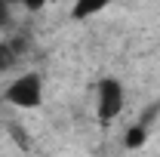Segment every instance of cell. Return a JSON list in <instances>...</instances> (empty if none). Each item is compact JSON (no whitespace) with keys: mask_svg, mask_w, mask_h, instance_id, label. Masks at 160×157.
I'll return each mask as SVG.
<instances>
[{"mask_svg":"<svg viewBox=\"0 0 160 157\" xmlns=\"http://www.w3.org/2000/svg\"><path fill=\"white\" fill-rule=\"evenodd\" d=\"M145 142H148V126H145V123H132V126L123 133V145H126V148H132V151L142 148Z\"/></svg>","mask_w":160,"mask_h":157,"instance_id":"obj_4","label":"cell"},{"mask_svg":"<svg viewBox=\"0 0 160 157\" xmlns=\"http://www.w3.org/2000/svg\"><path fill=\"white\" fill-rule=\"evenodd\" d=\"M6 25H12V6L6 0H0V28H6Z\"/></svg>","mask_w":160,"mask_h":157,"instance_id":"obj_6","label":"cell"},{"mask_svg":"<svg viewBox=\"0 0 160 157\" xmlns=\"http://www.w3.org/2000/svg\"><path fill=\"white\" fill-rule=\"evenodd\" d=\"M102 9H105V3H77V6L71 9V16H74V19H89V16H96Z\"/></svg>","mask_w":160,"mask_h":157,"instance_id":"obj_5","label":"cell"},{"mask_svg":"<svg viewBox=\"0 0 160 157\" xmlns=\"http://www.w3.org/2000/svg\"><path fill=\"white\" fill-rule=\"evenodd\" d=\"M126 108V89L117 77H102L96 83V117L99 123L117 120Z\"/></svg>","mask_w":160,"mask_h":157,"instance_id":"obj_2","label":"cell"},{"mask_svg":"<svg viewBox=\"0 0 160 157\" xmlns=\"http://www.w3.org/2000/svg\"><path fill=\"white\" fill-rule=\"evenodd\" d=\"M28 53V37L25 34H9L0 37V74H9L19 68V62Z\"/></svg>","mask_w":160,"mask_h":157,"instance_id":"obj_3","label":"cell"},{"mask_svg":"<svg viewBox=\"0 0 160 157\" xmlns=\"http://www.w3.org/2000/svg\"><path fill=\"white\" fill-rule=\"evenodd\" d=\"M3 99H6V105H12L19 111H34V108H40L43 105V77H40L37 71L16 74V77L6 83Z\"/></svg>","mask_w":160,"mask_h":157,"instance_id":"obj_1","label":"cell"}]
</instances>
